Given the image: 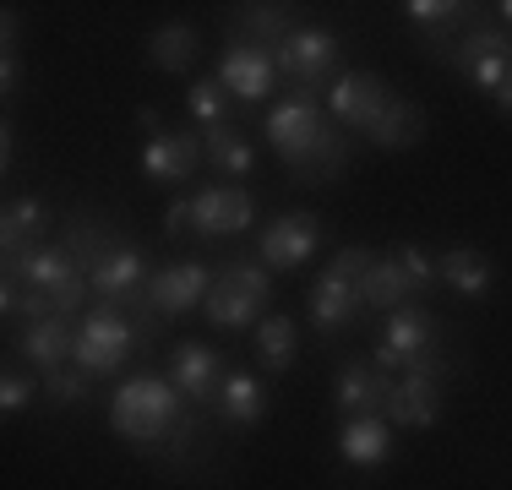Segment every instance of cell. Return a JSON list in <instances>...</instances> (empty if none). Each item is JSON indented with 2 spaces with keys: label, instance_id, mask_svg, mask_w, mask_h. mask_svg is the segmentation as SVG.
<instances>
[{
  "label": "cell",
  "instance_id": "obj_13",
  "mask_svg": "<svg viewBox=\"0 0 512 490\" xmlns=\"http://www.w3.org/2000/svg\"><path fill=\"white\" fill-rule=\"evenodd\" d=\"M273 77H278V60L267 49H246V44H229V55L218 60V82L229 88V98L240 104H256V98L273 93Z\"/></svg>",
  "mask_w": 512,
  "mask_h": 490
},
{
  "label": "cell",
  "instance_id": "obj_29",
  "mask_svg": "<svg viewBox=\"0 0 512 490\" xmlns=\"http://www.w3.org/2000/svg\"><path fill=\"white\" fill-rule=\"evenodd\" d=\"M420 137H425V115L409 104V98H393V104H387V115L371 126V142L387 147V153H404V147H414Z\"/></svg>",
  "mask_w": 512,
  "mask_h": 490
},
{
  "label": "cell",
  "instance_id": "obj_38",
  "mask_svg": "<svg viewBox=\"0 0 512 490\" xmlns=\"http://www.w3.org/2000/svg\"><path fill=\"white\" fill-rule=\"evenodd\" d=\"M496 109H502V115H512V71H507L502 88H496Z\"/></svg>",
  "mask_w": 512,
  "mask_h": 490
},
{
  "label": "cell",
  "instance_id": "obj_16",
  "mask_svg": "<svg viewBox=\"0 0 512 490\" xmlns=\"http://www.w3.org/2000/svg\"><path fill=\"white\" fill-rule=\"evenodd\" d=\"M202 137L197 131H153V142L142 147V169L153 180H191L202 164Z\"/></svg>",
  "mask_w": 512,
  "mask_h": 490
},
{
  "label": "cell",
  "instance_id": "obj_23",
  "mask_svg": "<svg viewBox=\"0 0 512 490\" xmlns=\"http://www.w3.org/2000/svg\"><path fill=\"white\" fill-rule=\"evenodd\" d=\"M218 420L224 425H262L267 420V387L251 371H229L218 387Z\"/></svg>",
  "mask_w": 512,
  "mask_h": 490
},
{
  "label": "cell",
  "instance_id": "obj_11",
  "mask_svg": "<svg viewBox=\"0 0 512 490\" xmlns=\"http://www.w3.org/2000/svg\"><path fill=\"white\" fill-rule=\"evenodd\" d=\"M256 218V196L240 191V186H218V191H202L191 196V224H197V235H240V229H251Z\"/></svg>",
  "mask_w": 512,
  "mask_h": 490
},
{
  "label": "cell",
  "instance_id": "obj_21",
  "mask_svg": "<svg viewBox=\"0 0 512 490\" xmlns=\"http://www.w3.org/2000/svg\"><path fill=\"white\" fill-rule=\"evenodd\" d=\"M338 458L355 463V469H382V463L393 458V425H387L382 414H360V420H349L344 436H338Z\"/></svg>",
  "mask_w": 512,
  "mask_h": 490
},
{
  "label": "cell",
  "instance_id": "obj_6",
  "mask_svg": "<svg viewBox=\"0 0 512 490\" xmlns=\"http://www.w3.org/2000/svg\"><path fill=\"white\" fill-rule=\"evenodd\" d=\"M278 71L289 77V88H295V98H311L322 88H333L338 82V39L327 28H295L284 44H278Z\"/></svg>",
  "mask_w": 512,
  "mask_h": 490
},
{
  "label": "cell",
  "instance_id": "obj_27",
  "mask_svg": "<svg viewBox=\"0 0 512 490\" xmlns=\"http://www.w3.org/2000/svg\"><path fill=\"white\" fill-rule=\"evenodd\" d=\"M202 153H207V164L218 169V175H251L256 169V147H251V137L240 126H218V131H207L202 137Z\"/></svg>",
  "mask_w": 512,
  "mask_h": 490
},
{
  "label": "cell",
  "instance_id": "obj_2",
  "mask_svg": "<svg viewBox=\"0 0 512 490\" xmlns=\"http://www.w3.org/2000/svg\"><path fill=\"white\" fill-rule=\"evenodd\" d=\"M186 420V398L164 376H131L126 387L109 398V425L115 436H126L131 447H158L175 436V425Z\"/></svg>",
  "mask_w": 512,
  "mask_h": 490
},
{
  "label": "cell",
  "instance_id": "obj_18",
  "mask_svg": "<svg viewBox=\"0 0 512 490\" xmlns=\"http://www.w3.org/2000/svg\"><path fill=\"white\" fill-rule=\"evenodd\" d=\"M387 398H393V376L387 371H376V365H365V360H355V365H344L338 371V382H333V403L344 414H376V409H387Z\"/></svg>",
  "mask_w": 512,
  "mask_h": 490
},
{
  "label": "cell",
  "instance_id": "obj_12",
  "mask_svg": "<svg viewBox=\"0 0 512 490\" xmlns=\"http://www.w3.org/2000/svg\"><path fill=\"white\" fill-rule=\"evenodd\" d=\"M207 267L202 262H180V267H164V273H153L148 278V311L153 316H186L191 305H202L207 300Z\"/></svg>",
  "mask_w": 512,
  "mask_h": 490
},
{
  "label": "cell",
  "instance_id": "obj_8",
  "mask_svg": "<svg viewBox=\"0 0 512 490\" xmlns=\"http://www.w3.org/2000/svg\"><path fill=\"white\" fill-rule=\"evenodd\" d=\"M442 349V327H436L431 311H420V305H404V311H393V322H387L382 343H376V371H409L414 360H425V354Z\"/></svg>",
  "mask_w": 512,
  "mask_h": 490
},
{
  "label": "cell",
  "instance_id": "obj_36",
  "mask_svg": "<svg viewBox=\"0 0 512 490\" xmlns=\"http://www.w3.org/2000/svg\"><path fill=\"white\" fill-rule=\"evenodd\" d=\"M186 224H191V202L180 196V202H169V213H164V235H169V240L186 235Z\"/></svg>",
  "mask_w": 512,
  "mask_h": 490
},
{
  "label": "cell",
  "instance_id": "obj_24",
  "mask_svg": "<svg viewBox=\"0 0 512 490\" xmlns=\"http://www.w3.org/2000/svg\"><path fill=\"white\" fill-rule=\"evenodd\" d=\"M436 273H442V284L453 289V294H485L491 289V278H496V267H491V256L485 251H474V245H458V251H447V256H436Z\"/></svg>",
  "mask_w": 512,
  "mask_h": 490
},
{
  "label": "cell",
  "instance_id": "obj_9",
  "mask_svg": "<svg viewBox=\"0 0 512 490\" xmlns=\"http://www.w3.org/2000/svg\"><path fill=\"white\" fill-rule=\"evenodd\" d=\"M393 88H387L376 71H344V77L327 88V109H333V120L338 126H349V131H365L371 137V126L387 115V104H393Z\"/></svg>",
  "mask_w": 512,
  "mask_h": 490
},
{
  "label": "cell",
  "instance_id": "obj_19",
  "mask_svg": "<svg viewBox=\"0 0 512 490\" xmlns=\"http://www.w3.org/2000/svg\"><path fill=\"white\" fill-rule=\"evenodd\" d=\"M44 229H50V207H44L39 196H17V202L6 207V218H0V251H6V267L17 262V256L39 251Z\"/></svg>",
  "mask_w": 512,
  "mask_h": 490
},
{
  "label": "cell",
  "instance_id": "obj_33",
  "mask_svg": "<svg viewBox=\"0 0 512 490\" xmlns=\"http://www.w3.org/2000/svg\"><path fill=\"white\" fill-rule=\"evenodd\" d=\"M93 392V376L77 371V365H60V371L44 376V398L55 403V409H71V403H82Z\"/></svg>",
  "mask_w": 512,
  "mask_h": 490
},
{
  "label": "cell",
  "instance_id": "obj_15",
  "mask_svg": "<svg viewBox=\"0 0 512 490\" xmlns=\"http://www.w3.org/2000/svg\"><path fill=\"white\" fill-rule=\"evenodd\" d=\"M300 22H295V11L289 6H229V33H235V44H246V49H267V55H278V44L295 33Z\"/></svg>",
  "mask_w": 512,
  "mask_h": 490
},
{
  "label": "cell",
  "instance_id": "obj_20",
  "mask_svg": "<svg viewBox=\"0 0 512 490\" xmlns=\"http://www.w3.org/2000/svg\"><path fill=\"white\" fill-rule=\"evenodd\" d=\"M22 354H28V365L39 376H50V371H60V365H71V354H77V333H71L66 316L28 322V333H22Z\"/></svg>",
  "mask_w": 512,
  "mask_h": 490
},
{
  "label": "cell",
  "instance_id": "obj_32",
  "mask_svg": "<svg viewBox=\"0 0 512 490\" xmlns=\"http://www.w3.org/2000/svg\"><path fill=\"white\" fill-rule=\"evenodd\" d=\"M409 22H420L425 33H458L463 28V0H409Z\"/></svg>",
  "mask_w": 512,
  "mask_h": 490
},
{
  "label": "cell",
  "instance_id": "obj_37",
  "mask_svg": "<svg viewBox=\"0 0 512 490\" xmlns=\"http://www.w3.org/2000/svg\"><path fill=\"white\" fill-rule=\"evenodd\" d=\"M17 82H22V60H17V49H6V66H0V88L17 93Z\"/></svg>",
  "mask_w": 512,
  "mask_h": 490
},
{
  "label": "cell",
  "instance_id": "obj_10",
  "mask_svg": "<svg viewBox=\"0 0 512 490\" xmlns=\"http://www.w3.org/2000/svg\"><path fill=\"white\" fill-rule=\"evenodd\" d=\"M316 240H322V218L316 213H284L262 229V267L289 273V267H306Z\"/></svg>",
  "mask_w": 512,
  "mask_h": 490
},
{
  "label": "cell",
  "instance_id": "obj_35",
  "mask_svg": "<svg viewBox=\"0 0 512 490\" xmlns=\"http://www.w3.org/2000/svg\"><path fill=\"white\" fill-rule=\"evenodd\" d=\"M393 256L409 267V278L420 284V294H431L436 284H442V273H436V256H425L420 245H393Z\"/></svg>",
  "mask_w": 512,
  "mask_h": 490
},
{
  "label": "cell",
  "instance_id": "obj_17",
  "mask_svg": "<svg viewBox=\"0 0 512 490\" xmlns=\"http://www.w3.org/2000/svg\"><path fill=\"white\" fill-rule=\"evenodd\" d=\"M218 360L224 354L207 349V343H180L175 360H169V382H175V392L186 403H207L218 387H224V376H218Z\"/></svg>",
  "mask_w": 512,
  "mask_h": 490
},
{
  "label": "cell",
  "instance_id": "obj_5",
  "mask_svg": "<svg viewBox=\"0 0 512 490\" xmlns=\"http://www.w3.org/2000/svg\"><path fill=\"white\" fill-rule=\"evenodd\" d=\"M273 300V273L256 262H229L224 273L213 278V289H207V322L224 327V333H240V327H251V316H262V305Z\"/></svg>",
  "mask_w": 512,
  "mask_h": 490
},
{
  "label": "cell",
  "instance_id": "obj_28",
  "mask_svg": "<svg viewBox=\"0 0 512 490\" xmlns=\"http://www.w3.org/2000/svg\"><path fill=\"white\" fill-rule=\"evenodd\" d=\"M197 60V28L191 22H164L148 39V66L153 71H186Z\"/></svg>",
  "mask_w": 512,
  "mask_h": 490
},
{
  "label": "cell",
  "instance_id": "obj_34",
  "mask_svg": "<svg viewBox=\"0 0 512 490\" xmlns=\"http://www.w3.org/2000/svg\"><path fill=\"white\" fill-rule=\"evenodd\" d=\"M44 392V376L39 371H6V382H0V409L6 414H22L33 398Z\"/></svg>",
  "mask_w": 512,
  "mask_h": 490
},
{
  "label": "cell",
  "instance_id": "obj_26",
  "mask_svg": "<svg viewBox=\"0 0 512 490\" xmlns=\"http://www.w3.org/2000/svg\"><path fill=\"white\" fill-rule=\"evenodd\" d=\"M295 354H300L295 316H262L256 322V360H262V371H289Z\"/></svg>",
  "mask_w": 512,
  "mask_h": 490
},
{
  "label": "cell",
  "instance_id": "obj_3",
  "mask_svg": "<svg viewBox=\"0 0 512 490\" xmlns=\"http://www.w3.org/2000/svg\"><path fill=\"white\" fill-rule=\"evenodd\" d=\"M6 278H17L28 294H39V300L50 305V316H77V305L93 294L88 273L77 267V256H71L66 245H39V251L17 256V262L6 267Z\"/></svg>",
  "mask_w": 512,
  "mask_h": 490
},
{
  "label": "cell",
  "instance_id": "obj_31",
  "mask_svg": "<svg viewBox=\"0 0 512 490\" xmlns=\"http://www.w3.org/2000/svg\"><path fill=\"white\" fill-rule=\"evenodd\" d=\"M229 88L218 77H202V82H191V115H197V126H207V131H218V126H235L229 120Z\"/></svg>",
  "mask_w": 512,
  "mask_h": 490
},
{
  "label": "cell",
  "instance_id": "obj_14",
  "mask_svg": "<svg viewBox=\"0 0 512 490\" xmlns=\"http://www.w3.org/2000/svg\"><path fill=\"white\" fill-rule=\"evenodd\" d=\"M360 305H365V300H360V284H355V278H344L338 267H327V273L311 284V327H316L322 338H333L338 327H349V322L360 316Z\"/></svg>",
  "mask_w": 512,
  "mask_h": 490
},
{
  "label": "cell",
  "instance_id": "obj_39",
  "mask_svg": "<svg viewBox=\"0 0 512 490\" xmlns=\"http://www.w3.org/2000/svg\"><path fill=\"white\" fill-rule=\"evenodd\" d=\"M496 11H502V22H507V28H512V0H502V6H496Z\"/></svg>",
  "mask_w": 512,
  "mask_h": 490
},
{
  "label": "cell",
  "instance_id": "obj_30",
  "mask_svg": "<svg viewBox=\"0 0 512 490\" xmlns=\"http://www.w3.org/2000/svg\"><path fill=\"white\" fill-rule=\"evenodd\" d=\"M60 245H66V251L77 256V267L88 273V267L99 262L109 245H115V235H109L104 218H71V224H66V240H60Z\"/></svg>",
  "mask_w": 512,
  "mask_h": 490
},
{
  "label": "cell",
  "instance_id": "obj_22",
  "mask_svg": "<svg viewBox=\"0 0 512 490\" xmlns=\"http://www.w3.org/2000/svg\"><path fill=\"white\" fill-rule=\"evenodd\" d=\"M414 294H420V284L409 278V267L398 256H376L371 273L360 278V300L376 305V311H404Z\"/></svg>",
  "mask_w": 512,
  "mask_h": 490
},
{
  "label": "cell",
  "instance_id": "obj_7",
  "mask_svg": "<svg viewBox=\"0 0 512 490\" xmlns=\"http://www.w3.org/2000/svg\"><path fill=\"white\" fill-rule=\"evenodd\" d=\"M137 327L126 322L120 311H93L88 322L77 327V354H71V365L77 371H88V376H115L120 371V360H126L131 349H137Z\"/></svg>",
  "mask_w": 512,
  "mask_h": 490
},
{
  "label": "cell",
  "instance_id": "obj_25",
  "mask_svg": "<svg viewBox=\"0 0 512 490\" xmlns=\"http://www.w3.org/2000/svg\"><path fill=\"white\" fill-rule=\"evenodd\" d=\"M447 60H453L463 77H474V71L491 66V60H512V39L502 28H491V22H469V33L458 39V49Z\"/></svg>",
  "mask_w": 512,
  "mask_h": 490
},
{
  "label": "cell",
  "instance_id": "obj_4",
  "mask_svg": "<svg viewBox=\"0 0 512 490\" xmlns=\"http://www.w3.org/2000/svg\"><path fill=\"white\" fill-rule=\"evenodd\" d=\"M447 376L453 365L442 354H425L414 360L404 376L393 382V398H387V425H404V431H425V425L442 420V398H447Z\"/></svg>",
  "mask_w": 512,
  "mask_h": 490
},
{
  "label": "cell",
  "instance_id": "obj_1",
  "mask_svg": "<svg viewBox=\"0 0 512 490\" xmlns=\"http://www.w3.org/2000/svg\"><path fill=\"white\" fill-rule=\"evenodd\" d=\"M267 142L278 147V158H284L300 180H333L338 169L349 164L344 137L327 126V115L311 98H295V93L267 115Z\"/></svg>",
  "mask_w": 512,
  "mask_h": 490
}]
</instances>
